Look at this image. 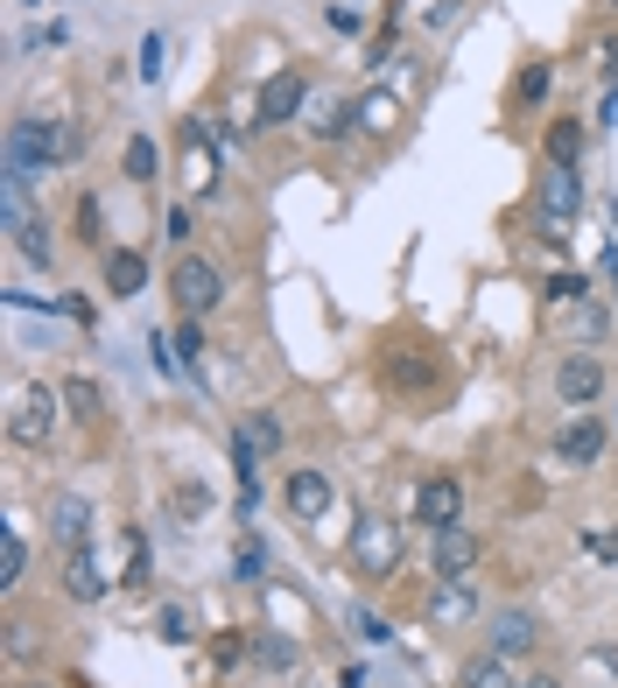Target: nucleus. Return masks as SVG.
I'll list each match as a JSON object with an SVG mask.
<instances>
[{"label":"nucleus","mask_w":618,"mask_h":688,"mask_svg":"<svg viewBox=\"0 0 618 688\" xmlns=\"http://www.w3.org/2000/svg\"><path fill=\"white\" fill-rule=\"evenodd\" d=\"M352 569L359 577H394L401 569V527L386 520V513H359V527H352Z\"/></svg>","instance_id":"1"},{"label":"nucleus","mask_w":618,"mask_h":688,"mask_svg":"<svg viewBox=\"0 0 618 688\" xmlns=\"http://www.w3.org/2000/svg\"><path fill=\"white\" fill-rule=\"evenodd\" d=\"M56 155H64V127H50V120H22L8 133V169L14 176H35V169H50Z\"/></svg>","instance_id":"2"},{"label":"nucleus","mask_w":618,"mask_h":688,"mask_svg":"<svg viewBox=\"0 0 618 688\" xmlns=\"http://www.w3.org/2000/svg\"><path fill=\"white\" fill-rule=\"evenodd\" d=\"M169 289H177V310L183 316H204V310H219V295H225V275L211 260H177V275H169Z\"/></svg>","instance_id":"3"},{"label":"nucleus","mask_w":618,"mask_h":688,"mask_svg":"<svg viewBox=\"0 0 618 688\" xmlns=\"http://www.w3.org/2000/svg\"><path fill=\"white\" fill-rule=\"evenodd\" d=\"M50 429H56V400H50V387H29L22 400H14V415H8V436L14 443H50Z\"/></svg>","instance_id":"4"},{"label":"nucleus","mask_w":618,"mask_h":688,"mask_svg":"<svg viewBox=\"0 0 618 688\" xmlns=\"http://www.w3.org/2000/svg\"><path fill=\"white\" fill-rule=\"evenodd\" d=\"M429 569H436V583H464V577L478 569V534L443 527V534H436V548H429Z\"/></svg>","instance_id":"5"},{"label":"nucleus","mask_w":618,"mask_h":688,"mask_svg":"<svg viewBox=\"0 0 618 688\" xmlns=\"http://www.w3.org/2000/svg\"><path fill=\"white\" fill-rule=\"evenodd\" d=\"M386 379H394L408 400H429L436 394V358L415 352V344H394V352H386Z\"/></svg>","instance_id":"6"},{"label":"nucleus","mask_w":618,"mask_h":688,"mask_svg":"<svg viewBox=\"0 0 618 688\" xmlns=\"http://www.w3.org/2000/svg\"><path fill=\"white\" fill-rule=\"evenodd\" d=\"M457 513H464V485H457V477H429V485L415 492V520L422 527H436V534L443 527H464Z\"/></svg>","instance_id":"7"},{"label":"nucleus","mask_w":618,"mask_h":688,"mask_svg":"<svg viewBox=\"0 0 618 688\" xmlns=\"http://www.w3.org/2000/svg\"><path fill=\"white\" fill-rule=\"evenodd\" d=\"M281 506L296 513V520H323V513H331V477H323V471H288Z\"/></svg>","instance_id":"8"},{"label":"nucleus","mask_w":618,"mask_h":688,"mask_svg":"<svg viewBox=\"0 0 618 688\" xmlns=\"http://www.w3.org/2000/svg\"><path fill=\"white\" fill-rule=\"evenodd\" d=\"M597 394H605V366H597V358H563V366H555V400L584 408Z\"/></svg>","instance_id":"9"},{"label":"nucleus","mask_w":618,"mask_h":688,"mask_svg":"<svg viewBox=\"0 0 618 688\" xmlns=\"http://www.w3.org/2000/svg\"><path fill=\"white\" fill-rule=\"evenodd\" d=\"M106 295H120V302H134V295H141L148 289V260L141 254H134V246H106Z\"/></svg>","instance_id":"10"},{"label":"nucleus","mask_w":618,"mask_h":688,"mask_svg":"<svg viewBox=\"0 0 618 688\" xmlns=\"http://www.w3.org/2000/svg\"><path fill=\"white\" fill-rule=\"evenodd\" d=\"M302 112H309L302 127L317 133V141H344V133L359 127V106H344V99H323V92H309V106H302Z\"/></svg>","instance_id":"11"},{"label":"nucleus","mask_w":618,"mask_h":688,"mask_svg":"<svg viewBox=\"0 0 618 688\" xmlns=\"http://www.w3.org/2000/svg\"><path fill=\"white\" fill-rule=\"evenodd\" d=\"M302 106H309V85L296 78V71H281V78L260 92V127H281V120H296Z\"/></svg>","instance_id":"12"},{"label":"nucleus","mask_w":618,"mask_h":688,"mask_svg":"<svg viewBox=\"0 0 618 688\" xmlns=\"http://www.w3.org/2000/svg\"><path fill=\"white\" fill-rule=\"evenodd\" d=\"M64 590H71L77 604H99L106 598V569H99L92 548H71V556H64Z\"/></svg>","instance_id":"13"},{"label":"nucleus","mask_w":618,"mask_h":688,"mask_svg":"<svg viewBox=\"0 0 618 688\" xmlns=\"http://www.w3.org/2000/svg\"><path fill=\"white\" fill-rule=\"evenodd\" d=\"M605 422H569L563 436H555V456H569V464H597V456H605Z\"/></svg>","instance_id":"14"},{"label":"nucleus","mask_w":618,"mask_h":688,"mask_svg":"<svg viewBox=\"0 0 618 688\" xmlns=\"http://www.w3.org/2000/svg\"><path fill=\"white\" fill-rule=\"evenodd\" d=\"M541 204H548V218H569L576 204H584V183H576V169L548 162V176H541Z\"/></svg>","instance_id":"15"},{"label":"nucleus","mask_w":618,"mask_h":688,"mask_svg":"<svg viewBox=\"0 0 618 688\" xmlns=\"http://www.w3.org/2000/svg\"><path fill=\"white\" fill-rule=\"evenodd\" d=\"M541 639V625L528 619V611H499V619H492V654H528V646Z\"/></svg>","instance_id":"16"},{"label":"nucleus","mask_w":618,"mask_h":688,"mask_svg":"<svg viewBox=\"0 0 618 688\" xmlns=\"http://www.w3.org/2000/svg\"><path fill=\"white\" fill-rule=\"evenodd\" d=\"M478 611V598L464 583H436V598H429V625H464Z\"/></svg>","instance_id":"17"},{"label":"nucleus","mask_w":618,"mask_h":688,"mask_svg":"<svg viewBox=\"0 0 618 688\" xmlns=\"http://www.w3.org/2000/svg\"><path fill=\"white\" fill-rule=\"evenodd\" d=\"M464 688H520V681H513L507 654H478L471 667H464Z\"/></svg>","instance_id":"18"},{"label":"nucleus","mask_w":618,"mask_h":688,"mask_svg":"<svg viewBox=\"0 0 618 688\" xmlns=\"http://www.w3.org/2000/svg\"><path fill=\"white\" fill-rule=\"evenodd\" d=\"M239 443L254 450V456H275L281 450V422H275V415H246V422H239Z\"/></svg>","instance_id":"19"},{"label":"nucleus","mask_w":618,"mask_h":688,"mask_svg":"<svg viewBox=\"0 0 618 688\" xmlns=\"http://www.w3.org/2000/svg\"><path fill=\"white\" fill-rule=\"evenodd\" d=\"M56 534H64V548H85V534H92V506H85V499H56Z\"/></svg>","instance_id":"20"},{"label":"nucleus","mask_w":618,"mask_h":688,"mask_svg":"<svg viewBox=\"0 0 618 688\" xmlns=\"http://www.w3.org/2000/svg\"><path fill=\"white\" fill-rule=\"evenodd\" d=\"M576 155H584V127H576V120H555L548 127V162L576 169Z\"/></svg>","instance_id":"21"},{"label":"nucleus","mask_w":618,"mask_h":688,"mask_svg":"<svg viewBox=\"0 0 618 688\" xmlns=\"http://www.w3.org/2000/svg\"><path fill=\"white\" fill-rule=\"evenodd\" d=\"M120 169H127V176H134V183H154V169H162V155H154V141H148V133H134V141H127V155H120Z\"/></svg>","instance_id":"22"},{"label":"nucleus","mask_w":618,"mask_h":688,"mask_svg":"<svg viewBox=\"0 0 618 688\" xmlns=\"http://www.w3.org/2000/svg\"><path fill=\"white\" fill-rule=\"evenodd\" d=\"M22 569H29V541L8 527V534H0V583L14 590V583H22Z\"/></svg>","instance_id":"23"},{"label":"nucleus","mask_w":618,"mask_h":688,"mask_svg":"<svg viewBox=\"0 0 618 688\" xmlns=\"http://www.w3.org/2000/svg\"><path fill=\"white\" fill-rule=\"evenodd\" d=\"M0 218H8V233H22V225H35V218H29V176H8V197H0Z\"/></svg>","instance_id":"24"},{"label":"nucleus","mask_w":618,"mask_h":688,"mask_svg":"<svg viewBox=\"0 0 618 688\" xmlns=\"http://www.w3.org/2000/svg\"><path fill=\"white\" fill-rule=\"evenodd\" d=\"M394 120H401V106L386 99V92H373V99H359V127H365V133H386Z\"/></svg>","instance_id":"25"},{"label":"nucleus","mask_w":618,"mask_h":688,"mask_svg":"<svg viewBox=\"0 0 618 688\" xmlns=\"http://www.w3.org/2000/svg\"><path fill=\"white\" fill-rule=\"evenodd\" d=\"M254 660H260V667H296V639L260 633V639H254Z\"/></svg>","instance_id":"26"},{"label":"nucleus","mask_w":618,"mask_h":688,"mask_svg":"<svg viewBox=\"0 0 618 688\" xmlns=\"http://www.w3.org/2000/svg\"><path fill=\"white\" fill-rule=\"evenodd\" d=\"M548 85H555V78H548V64H528L513 92H520V106H541V99H548Z\"/></svg>","instance_id":"27"},{"label":"nucleus","mask_w":618,"mask_h":688,"mask_svg":"<svg viewBox=\"0 0 618 688\" xmlns=\"http://www.w3.org/2000/svg\"><path fill=\"white\" fill-rule=\"evenodd\" d=\"M43 233H50V225H22V233H14V246H22V260H35V267H50V260H56Z\"/></svg>","instance_id":"28"},{"label":"nucleus","mask_w":618,"mask_h":688,"mask_svg":"<svg viewBox=\"0 0 618 688\" xmlns=\"http://www.w3.org/2000/svg\"><path fill=\"white\" fill-rule=\"evenodd\" d=\"M64 400H71V415H85V422L99 415V387H92V379H71V387H64Z\"/></svg>","instance_id":"29"},{"label":"nucleus","mask_w":618,"mask_h":688,"mask_svg":"<svg viewBox=\"0 0 618 688\" xmlns=\"http://www.w3.org/2000/svg\"><path fill=\"white\" fill-rule=\"evenodd\" d=\"M162 64H169V43H162V35H148V43H141V78L162 85Z\"/></svg>","instance_id":"30"},{"label":"nucleus","mask_w":618,"mask_h":688,"mask_svg":"<svg viewBox=\"0 0 618 688\" xmlns=\"http://www.w3.org/2000/svg\"><path fill=\"white\" fill-rule=\"evenodd\" d=\"M177 352H183V366L198 373V358H204V331H198V316H190L183 331H177Z\"/></svg>","instance_id":"31"},{"label":"nucleus","mask_w":618,"mask_h":688,"mask_svg":"<svg viewBox=\"0 0 618 688\" xmlns=\"http://www.w3.org/2000/svg\"><path fill=\"white\" fill-rule=\"evenodd\" d=\"M154 625H162V639H190V611L183 604H162V611H154Z\"/></svg>","instance_id":"32"},{"label":"nucleus","mask_w":618,"mask_h":688,"mask_svg":"<svg viewBox=\"0 0 618 688\" xmlns=\"http://www.w3.org/2000/svg\"><path fill=\"white\" fill-rule=\"evenodd\" d=\"M541 295H548V302H576V295H584V275H548V281H541Z\"/></svg>","instance_id":"33"},{"label":"nucleus","mask_w":618,"mask_h":688,"mask_svg":"<svg viewBox=\"0 0 618 688\" xmlns=\"http://www.w3.org/2000/svg\"><path fill=\"white\" fill-rule=\"evenodd\" d=\"M77 239H85V246H99V239H106V233H99V197L77 204Z\"/></svg>","instance_id":"34"},{"label":"nucleus","mask_w":618,"mask_h":688,"mask_svg":"<svg viewBox=\"0 0 618 688\" xmlns=\"http://www.w3.org/2000/svg\"><path fill=\"white\" fill-rule=\"evenodd\" d=\"M260 562H267V548H260V541H239V569H232V577L254 583V577H260Z\"/></svg>","instance_id":"35"},{"label":"nucleus","mask_w":618,"mask_h":688,"mask_svg":"<svg viewBox=\"0 0 618 688\" xmlns=\"http://www.w3.org/2000/svg\"><path fill=\"white\" fill-rule=\"evenodd\" d=\"M597 64H605V78L618 85V43H605V50H597Z\"/></svg>","instance_id":"36"},{"label":"nucleus","mask_w":618,"mask_h":688,"mask_svg":"<svg viewBox=\"0 0 618 688\" xmlns=\"http://www.w3.org/2000/svg\"><path fill=\"white\" fill-rule=\"evenodd\" d=\"M590 548H597V556H605V562H618V534H597Z\"/></svg>","instance_id":"37"},{"label":"nucleus","mask_w":618,"mask_h":688,"mask_svg":"<svg viewBox=\"0 0 618 688\" xmlns=\"http://www.w3.org/2000/svg\"><path fill=\"white\" fill-rule=\"evenodd\" d=\"M520 688H555V681H548V675H528V681H520Z\"/></svg>","instance_id":"38"},{"label":"nucleus","mask_w":618,"mask_h":688,"mask_svg":"<svg viewBox=\"0 0 618 688\" xmlns=\"http://www.w3.org/2000/svg\"><path fill=\"white\" fill-rule=\"evenodd\" d=\"M22 8H50V0H22Z\"/></svg>","instance_id":"39"}]
</instances>
